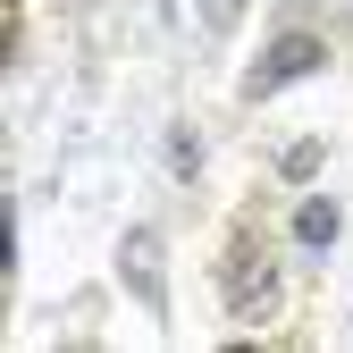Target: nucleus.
Segmentation results:
<instances>
[{"label":"nucleus","mask_w":353,"mask_h":353,"mask_svg":"<svg viewBox=\"0 0 353 353\" xmlns=\"http://www.w3.org/2000/svg\"><path fill=\"white\" fill-rule=\"evenodd\" d=\"M118 270H126V286H135L143 303H160V236H152V228H135V236L118 244Z\"/></svg>","instance_id":"obj_3"},{"label":"nucleus","mask_w":353,"mask_h":353,"mask_svg":"<svg viewBox=\"0 0 353 353\" xmlns=\"http://www.w3.org/2000/svg\"><path fill=\"white\" fill-rule=\"evenodd\" d=\"M270 303H278V261L244 236V244H236V261H228V312H236V320H261Z\"/></svg>","instance_id":"obj_1"},{"label":"nucleus","mask_w":353,"mask_h":353,"mask_svg":"<svg viewBox=\"0 0 353 353\" xmlns=\"http://www.w3.org/2000/svg\"><path fill=\"white\" fill-rule=\"evenodd\" d=\"M236 9H244V0H202V17H210V26H228Z\"/></svg>","instance_id":"obj_5"},{"label":"nucleus","mask_w":353,"mask_h":353,"mask_svg":"<svg viewBox=\"0 0 353 353\" xmlns=\"http://www.w3.org/2000/svg\"><path fill=\"white\" fill-rule=\"evenodd\" d=\"M294 236L312 244V252H320V244H336V202H303V210H294Z\"/></svg>","instance_id":"obj_4"},{"label":"nucleus","mask_w":353,"mask_h":353,"mask_svg":"<svg viewBox=\"0 0 353 353\" xmlns=\"http://www.w3.org/2000/svg\"><path fill=\"white\" fill-rule=\"evenodd\" d=\"M312 68H320V34H278L270 51H261V68H252V84H244V93L261 101V93H278V84L312 76Z\"/></svg>","instance_id":"obj_2"}]
</instances>
